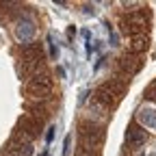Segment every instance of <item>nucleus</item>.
I'll return each instance as SVG.
<instances>
[{"label": "nucleus", "instance_id": "4468645a", "mask_svg": "<svg viewBox=\"0 0 156 156\" xmlns=\"http://www.w3.org/2000/svg\"><path fill=\"white\" fill-rule=\"evenodd\" d=\"M48 41H50V54H52V61H56V58H58V50H56V46H54V39H52V35L48 37Z\"/></svg>", "mask_w": 156, "mask_h": 156}, {"label": "nucleus", "instance_id": "dca6fc26", "mask_svg": "<svg viewBox=\"0 0 156 156\" xmlns=\"http://www.w3.org/2000/svg\"><path fill=\"white\" fill-rule=\"evenodd\" d=\"M69 147H72V136L67 134L65 141H63V156H69Z\"/></svg>", "mask_w": 156, "mask_h": 156}, {"label": "nucleus", "instance_id": "7ed1b4c3", "mask_svg": "<svg viewBox=\"0 0 156 156\" xmlns=\"http://www.w3.org/2000/svg\"><path fill=\"white\" fill-rule=\"evenodd\" d=\"M113 65H115V74H119V76L128 78V80H132V76H136L143 69V54H136V52L126 48L124 54L117 58Z\"/></svg>", "mask_w": 156, "mask_h": 156}, {"label": "nucleus", "instance_id": "39448f33", "mask_svg": "<svg viewBox=\"0 0 156 156\" xmlns=\"http://www.w3.org/2000/svg\"><path fill=\"white\" fill-rule=\"evenodd\" d=\"M52 100H24V113L33 119H39L48 124L50 115H52Z\"/></svg>", "mask_w": 156, "mask_h": 156}, {"label": "nucleus", "instance_id": "f257e3e1", "mask_svg": "<svg viewBox=\"0 0 156 156\" xmlns=\"http://www.w3.org/2000/svg\"><path fill=\"white\" fill-rule=\"evenodd\" d=\"M78 130V141H80L83 147H91V150H102L104 141H106V128L102 122L89 119V117H83L76 126Z\"/></svg>", "mask_w": 156, "mask_h": 156}, {"label": "nucleus", "instance_id": "20e7f679", "mask_svg": "<svg viewBox=\"0 0 156 156\" xmlns=\"http://www.w3.org/2000/svg\"><path fill=\"white\" fill-rule=\"evenodd\" d=\"M44 126H46V124H44V122H39V119H33V117H28V115H20V117H17V122H15L13 132L26 136L28 141L35 143V139H39V136H41Z\"/></svg>", "mask_w": 156, "mask_h": 156}, {"label": "nucleus", "instance_id": "6e6552de", "mask_svg": "<svg viewBox=\"0 0 156 156\" xmlns=\"http://www.w3.org/2000/svg\"><path fill=\"white\" fill-rule=\"evenodd\" d=\"M128 87H130V80H128V78H124V76H119V74L108 76L106 80L100 85V89L108 91V93L115 95V98H124V95L128 93Z\"/></svg>", "mask_w": 156, "mask_h": 156}, {"label": "nucleus", "instance_id": "a211bd4d", "mask_svg": "<svg viewBox=\"0 0 156 156\" xmlns=\"http://www.w3.org/2000/svg\"><path fill=\"white\" fill-rule=\"evenodd\" d=\"M74 37H76V26H74V24H69V26H67V39L72 41Z\"/></svg>", "mask_w": 156, "mask_h": 156}, {"label": "nucleus", "instance_id": "423d86ee", "mask_svg": "<svg viewBox=\"0 0 156 156\" xmlns=\"http://www.w3.org/2000/svg\"><path fill=\"white\" fill-rule=\"evenodd\" d=\"M17 61H28V63H46V52L39 41H24L17 46Z\"/></svg>", "mask_w": 156, "mask_h": 156}, {"label": "nucleus", "instance_id": "0eeeda50", "mask_svg": "<svg viewBox=\"0 0 156 156\" xmlns=\"http://www.w3.org/2000/svg\"><path fill=\"white\" fill-rule=\"evenodd\" d=\"M147 139H150V132H147L143 126H139L136 122H130V124H128L126 136H124V143H126V145H130L132 150H139V147H143V145L147 143Z\"/></svg>", "mask_w": 156, "mask_h": 156}, {"label": "nucleus", "instance_id": "1a4fd4ad", "mask_svg": "<svg viewBox=\"0 0 156 156\" xmlns=\"http://www.w3.org/2000/svg\"><path fill=\"white\" fill-rule=\"evenodd\" d=\"M119 102H122V98H115V95H111L108 91H104V89H100V87L95 89V95H93V104L102 106L106 113H113L117 106H119Z\"/></svg>", "mask_w": 156, "mask_h": 156}, {"label": "nucleus", "instance_id": "f3484780", "mask_svg": "<svg viewBox=\"0 0 156 156\" xmlns=\"http://www.w3.org/2000/svg\"><path fill=\"white\" fill-rule=\"evenodd\" d=\"M52 139H54V126H50L46 132V143H52Z\"/></svg>", "mask_w": 156, "mask_h": 156}, {"label": "nucleus", "instance_id": "6ab92c4d", "mask_svg": "<svg viewBox=\"0 0 156 156\" xmlns=\"http://www.w3.org/2000/svg\"><path fill=\"white\" fill-rule=\"evenodd\" d=\"M39 156H48V150H44V152H41V154H39Z\"/></svg>", "mask_w": 156, "mask_h": 156}, {"label": "nucleus", "instance_id": "2eb2a0df", "mask_svg": "<svg viewBox=\"0 0 156 156\" xmlns=\"http://www.w3.org/2000/svg\"><path fill=\"white\" fill-rule=\"evenodd\" d=\"M0 156H20L17 152H13L11 147H7L5 143H2V147H0Z\"/></svg>", "mask_w": 156, "mask_h": 156}, {"label": "nucleus", "instance_id": "f8f14e48", "mask_svg": "<svg viewBox=\"0 0 156 156\" xmlns=\"http://www.w3.org/2000/svg\"><path fill=\"white\" fill-rule=\"evenodd\" d=\"M150 48V37H132L128 39V50L136 52V54H143Z\"/></svg>", "mask_w": 156, "mask_h": 156}, {"label": "nucleus", "instance_id": "ddd939ff", "mask_svg": "<svg viewBox=\"0 0 156 156\" xmlns=\"http://www.w3.org/2000/svg\"><path fill=\"white\" fill-rule=\"evenodd\" d=\"M74 156H102V150H91V147H83V145H78Z\"/></svg>", "mask_w": 156, "mask_h": 156}, {"label": "nucleus", "instance_id": "9d476101", "mask_svg": "<svg viewBox=\"0 0 156 156\" xmlns=\"http://www.w3.org/2000/svg\"><path fill=\"white\" fill-rule=\"evenodd\" d=\"M134 122L143 126V128H150V130H156V108H150V106H143L136 111V117Z\"/></svg>", "mask_w": 156, "mask_h": 156}, {"label": "nucleus", "instance_id": "f03ea898", "mask_svg": "<svg viewBox=\"0 0 156 156\" xmlns=\"http://www.w3.org/2000/svg\"><path fill=\"white\" fill-rule=\"evenodd\" d=\"M26 100H52V93H54V78L50 72L46 74H37L33 76L30 80L24 83L22 87Z\"/></svg>", "mask_w": 156, "mask_h": 156}, {"label": "nucleus", "instance_id": "9b49d317", "mask_svg": "<svg viewBox=\"0 0 156 156\" xmlns=\"http://www.w3.org/2000/svg\"><path fill=\"white\" fill-rule=\"evenodd\" d=\"M5 145L11 147L13 152H17L20 156H33L35 154V143H24V141L15 139V136H9V139L5 141Z\"/></svg>", "mask_w": 156, "mask_h": 156}]
</instances>
